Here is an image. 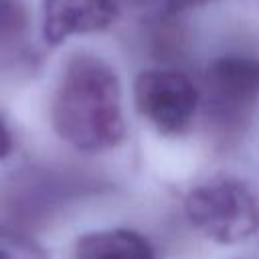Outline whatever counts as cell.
Instances as JSON below:
<instances>
[{"label":"cell","mask_w":259,"mask_h":259,"mask_svg":"<svg viewBox=\"0 0 259 259\" xmlns=\"http://www.w3.org/2000/svg\"><path fill=\"white\" fill-rule=\"evenodd\" d=\"M51 121L57 136L81 152L115 148L125 136L115 71L95 55H73L55 87Z\"/></svg>","instance_id":"6da1fadb"},{"label":"cell","mask_w":259,"mask_h":259,"mask_svg":"<svg viewBox=\"0 0 259 259\" xmlns=\"http://www.w3.org/2000/svg\"><path fill=\"white\" fill-rule=\"evenodd\" d=\"M188 223L221 245L249 239L259 229L255 194L235 178H217L194 186L184 198Z\"/></svg>","instance_id":"7a4b0ae2"},{"label":"cell","mask_w":259,"mask_h":259,"mask_svg":"<svg viewBox=\"0 0 259 259\" xmlns=\"http://www.w3.org/2000/svg\"><path fill=\"white\" fill-rule=\"evenodd\" d=\"M204 111L221 136L241 134L259 101V59L225 55L214 59L204 77Z\"/></svg>","instance_id":"3957f363"},{"label":"cell","mask_w":259,"mask_h":259,"mask_svg":"<svg viewBox=\"0 0 259 259\" xmlns=\"http://www.w3.org/2000/svg\"><path fill=\"white\" fill-rule=\"evenodd\" d=\"M134 101L140 115L162 136H180L190 127L200 95L184 73L148 69L136 77Z\"/></svg>","instance_id":"277c9868"},{"label":"cell","mask_w":259,"mask_h":259,"mask_svg":"<svg viewBox=\"0 0 259 259\" xmlns=\"http://www.w3.org/2000/svg\"><path fill=\"white\" fill-rule=\"evenodd\" d=\"M117 18L113 0H42V36L61 45L73 34L105 30Z\"/></svg>","instance_id":"5b68a950"},{"label":"cell","mask_w":259,"mask_h":259,"mask_svg":"<svg viewBox=\"0 0 259 259\" xmlns=\"http://www.w3.org/2000/svg\"><path fill=\"white\" fill-rule=\"evenodd\" d=\"M75 259H156V253L150 241L132 229H103L77 239Z\"/></svg>","instance_id":"8992f818"},{"label":"cell","mask_w":259,"mask_h":259,"mask_svg":"<svg viewBox=\"0 0 259 259\" xmlns=\"http://www.w3.org/2000/svg\"><path fill=\"white\" fill-rule=\"evenodd\" d=\"M0 259H49V253L26 233L0 225Z\"/></svg>","instance_id":"52a82bcc"},{"label":"cell","mask_w":259,"mask_h":259,"mask_svg":"<svg viewBox=\"0 0 259 259\" xmlns=\"http://www.w3.org/2000/svg\"><path fill=\"white\" fill-rule=\"evenodd\" d=\"M28 26V10L24 0H0V49L22 38Z\"/></svg>","instance_id":"ba28073f"},{"label":"cell","mask_w":259,"mask_h":259,"mask_svg":"<svg viewBox=\"0 0 259 259\" xmlns=\"http://www.w3.org/2000/svg\"><path fill=\"white\" fill-rule=\"evenodd\" d=\"M210 0H164V10L166 14H178L190 8H198L202 4H206Z\"/></svg>","instance_id":"9c48e42d"},{"label":"cell","mask_w":259,"mask_h":259,"mask_svg":"<svg viewBox=\"0 0 259 259\" xmlns=\"http://www.w3.org/2000/svg\"><path fill=\"white\" fill-rule=\"evenodd\" d=\"M10 148H12V140H10V134H8V130H6L4 121L0 119V160H2L4 156H8Z\"/></svg>","instance_id":"30bf717a"}]
</instances>
